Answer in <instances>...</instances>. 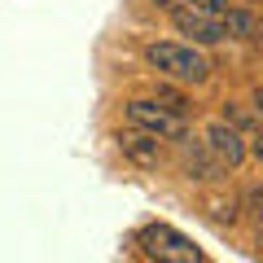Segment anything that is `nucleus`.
Segmentation results:
<instances>
[{"label":"nucleus","mask_w":263,"mask_h":263,"mask_svg":"<svg viewBox=\"0 0 263 263\" xmlns=\"http://www.w3.org/2000/svg\"><path fill=\"white\" fill-rule=\"evenodd\" d=\"M158 101L167 105V110H176V114H184V110H189V105H184V97H180L171 84H158Z\"/></svg>","instance_id":"nucleus-10"},{"label":"nucleus","mask_w":263,"mask_h":263,"mask_svg":"<svg viewBox=\"0 0 263 263\" xmlns=\"http://www.w3.org/2000/svg\"><path fill=\"white\" fill-rule=\"evenodd\" d=\"M123 114H127L132 127L149 132V136H158V141L180 145L189 136V119H184V114H176V110H167L162 101H127V105H123Z\"/></svg>","instance_id":"nucleus-3"},{"label":"nucleus","mask_w":263,"mask_h":263,"mask_svg":"<svg viewBox=\"0 0 263 263\" xmlns=\"http://www.w3.org/2000/svg\"><path fill=\"white\" fill-rule=\"evenodd\" d=\"M171 22H176V31L189 35V44H197V48L224 44V22H219L215 13H202V9H193V5H180V9H171Z\"/></svg>","instance_id":"nucleus-5"},{"label":"nucleus","mask_w":263,"mask_h":263,"mask_svg":"<svg viewBox=\"0 0 263 263\" xmlns=\"http://www.w3.org/2000/svg\"><path fill=\"white\" fill-rule=\"evenodd\" d=\"M189 5H193V9H202V13H215V18L228 9V0H189Z\"/></svg>","instance_id":"nucleus-11"},{"label":"nucleus","mask_w":263,"mask_h":263,"mask_svg":"<svg viewBox=\"0 0 263 263\" xmlns=\"http://www.w3.org/2000/svg\"><path fill=\"white\" fill-rule=\"evenodd\" d=\"M219 22H224V40H246V44L259 40V18H254L250 5H241V9L228 5V9L219 13Z\"/></svg>","instance_id":"nucleus-8"},{"label":"nucleus","mask_w":263,"mask_h":263,"mask_svg":"<svg viewBox=\"0 0 263 263\" xmlns=\"http://www.w3.org/2000/svg\"><path fill=\"white\" fill-rule=\"evenodd\" d=\"M114 141H119V154L132 162V167H141V171H158L162 162H167V154H162V141H158V136H149V132H141V127L119 132Z\"/></svg>","instance_id":"nucleus-6"},{"label":"nucleus","mask_w":263,"mask_h":263,"mask_svg":"<svg viewBox=\"0 0 263 263\" xmlns=\"http://www.w3.org/2000/svg\"><path fill=\"white\" fill-rule=\"evenodd\" d=\"M136 246H141L145 259H162V263H197L202 250L193 246V237H184L171 224H145L136 233Z\"/></svg>","instance_id":"nucleus-2"},{"label":"nucleus","mask_w":263,"mask_h":263,"mask_svg":"<svg viewBox=\"0 0 263 263\" xmlns=\"http://www.w3.org/2000/svg\"><path fill=\"white\" fill-rule=\"evenodd\" d=\"M224 123H233V127H237V132H246V136H259V105L228 101V110H224Z\"/></svg>","instance_id":"nucleus-9"},{"label":"nucleus","mask_w":263,"mask_h":263,"mask_svg":"<svg viewBox=\"0 0 263 263\" xmlns=\"http://www.w3.org/2000/svg\"><path fill=\"white\" fill-rule=\"evenodd\" d=\"M145 66L158 70L162 79H171V84H189V88H202L215 70L211 57L197 44H176V40H149L145 44Z\"/></svg>","instance_id":"nucleus-1"},{"label":"nucleus","mask_w":263,"mask_h":263,"mask_svg":"<svg viewBox=\"0 0 263 263\" xmlns=\"http://www.w3.org/2000/svg\"><path fill=\"white\" fill-rule=\"evenodd\" d=\"M180 167H184L189 180H202V184H219V180H224V167H219V162L211 158V149L202 141H193V136L180 141Z\"/></svg>","instance_id":"nucleus-7"},{"label":"nucleus","mask_w":263,"mask_h":263,"mask_svg":"<svg viewBox=\"0 0 263 263\" xmlns=\"http://www.w3.org/2000/svg\"><path fill=\"white\" fill-rule=\"evenodd\" d=\"M246 5H254V0H246Z\"/></svg>","instance_id":"nucleus-13"},{"label":"nucleus","mask_w":263,"mask_h":263,"mask_svg":"<svg viewBox=\"0 0 263 263\" xmlns=\"http://www.w3.org/2000/svg\"><path fill=\"white\" fill-rule=\"evenodd\" d=\"M154 5H158V9H167V13H171V9H180V5H189V0H154Z\"/></svg>","instance_id":"nucleus-12"},{"label":"nucleus","mask_w":263,"mask_h":263,"mask_svg":"<svg viewBox=\"0 0 263 263\" xmlns=\"http://www.w3.org/2000/svg\"><path fill=\"white\" fill-rule=\"evenodd\" d=\"M202 145L211 149V158H215L224 171H237V167L246 162V154H250V149H246V132H237L233 123H224V119H215V123L206 127Z\"/></svg>","instance_id":"nucleus-4"}]
</instances>
